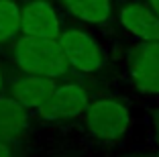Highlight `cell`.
Instances as JSON below:
<instances>
[{"instance_id":"1","label":"cell","mask_w":159,"mask_h":157,"mask_svg":"<svg viewBox=\"0 0 159 157\" xmlns=\"http://www.w3.org/2000/svg\"><path fill=\"white\" fill-rule=\"evenodd\" d=\"M12 59L23 74L57 80L67 74L70 63L57 39L25 37L20 35L12 45Z\"/></svg>"},{"instance_id":"2","label":"cell","mask_w":159,"mask_h":157,"mask_svg":"<svg viewBox=\"0 0 159 157\" xmlns=\"http://www.w3.org/2000/svg\"><path fill=\"white\" fill-rule=\"evenodd\" d=\"M84 122L92 139L100 143H116L131 131L133 112L122 100L106 96L90 102L84 112Z\"/></svg>"},{"instance_id":"3","label":"cell","mask_w":159,"mask_h":157,"mask_svg":"<svg viewBox=\"0 0 159 157\" xmlns=\"http://www.w3.org/2000/svg\"><path fill=\"white\" fill-rule=\"evenodd\" d=\"M90 102V94L82 84H61L45 98L37 114L45 122H66L84 116Z\"/></svg>"},{"instance_id":"4","label":"cell","mask_w":159,"mask_h":157,"mask_svg":"<svg viewBox=\"0 0 159 157\" xmlns=\"http://www.w3.org/2000/svg\"><path fill=\"white\" fill-rule=\"evenodd\" d=\"M57 41L66 53L70 67H74L75 72L92 76L104 67V51L90 33L82 29H67L61 31Z\"/></svg>"},{"instance_id":"5","label":"cell","mask_w":159,"mask_h":157,"mask_svg":"<svg viewBox=\"0 0 159 157\" xmlns=\"http://www.w3.org/2000/svg\"><path fill=\"white\" fill-rule=\"evenodd\" d=\"M131 86L143 96H159V41H139L126 61Z\"/></svg>"},{"instance_id":"6","label":"cell","mask_w":159,"mask_h":157,"mask_svg":"<svg viewBox=\"0 0 159 157\" xmlns=\"http://www.w3.org/2000/svg\"><path fill=\"white\" fill-rule=\"evenodd\" d=\"M20 35H25V37L59 39L61 21L51 2L31 0L25 6H20Z\"/></svg>"},{"instance_id":"7","label":"cell","mask_w":159,"mask_h":157,"mask_svg":"<svg viewBox=\"0 0 159 157\" xmlns=\"http://www.w3.org/2000/svg\"><path fill=\"white\" fill-rule=\"evenodd\" d=\"M122 29L139 41H159V16L143 2H129L118 12Z\"/></svg>"},{"instance_id":"8","label":"cell","mask_w":159,"mask_h":157,"mask_svg":"<svg viewBox=\"0 0 159 157\" xmlns=\"http://www.w3.org/2000/svg\"><path fill=\"white\" fill-rule=\"evenodd\" d=\"M55 80L51 78H41V76H31L25 74L19 80H14L10 84V98L23 104L27 110H37L41 106L45 98L55 90Z\"/></svg>"},{"instance_id":"9","label":"cell","mask_w":159,"mask_h":157,"mask_svg":"<svg viewBox=\"0 0 159 157\" xmlns=\"http://www.w3.org/2000/svg\"><path fill=\"white\" fill-rule=\"evenodd\" d=\"M31 116L29 110L10 96H0V141L16 143L27 135Z\"/></svg>"},{"instance_id":"10","label":"cell","mask_w":159,"mask_h":157,"mask_svg":"<svg viewBox=\"0 0 159 157\" xmlns=\"http://www.w3.org/2000/svg\"><path fill=\"white\" fill-rule=\"evenodd\" d=\"M71 16L88 25H102L110 19V0H63Z\"/></svg>"},{"instance_id":"11","label":"cell","mask_w":159,"mask_h":157,"mask_svg":"<svg viewBox=\"0 0 159 157\" xmlns=\"http://www.w3.org/2000/svg\"><path fill=\"white\" fill-rule=\"evenodd\" d=\"M20 33V6L14 0H0V45Z\"/></svg>"},{"instance_id":"12","label":"cell","mask_w":159,"mask_h":157,"mask_svg":"<svg viewBox=\"0 0 159 157\" xmlns=\"http://www.w3.org/2000/svg\"><path fill=\"white\" fill-rule=\"evenodd\" d=\"M0 157H14V149H12V143H6V141H0Z\"/></svg>"},{"instance_id":"13","label":"cell","mask_w":159,"mask_h":157,"mask_svg":"<svg viewBox=\"0 0 159 157\" xmlns=\"http://www.w3.org/2000/svg\"><path fill=\"white\" fill-rule=\"evenodd\" d=\"M153 137H155V145L159 149V108L155 110V116H153Z\"/></svg>"},{"instance_id":"14","label":"cell","mask_w":159,"mask_h":157,"mask_svg":"<svg viewBox=\"0 0 159 157\" xmlns=\"http://www.w3.org/2000/svg\"><path fill=\"white\" fill-rule=\"evenodd\" d=\"M147 4H149V8L159 16V0H147Z\"/></svg>"},{"instance_id":"15","label":"cell","mask_w":159,"mask_h":157,"mask_svg":"<svg viewBox=\"0 0 159 157\" xmlns=\"http://www.w3.org/2000/svg\"><path fill=\"white\" fill-rule=\"evenodd\" d=\"M4 74H2V69H0V96H2V92H4Z\"/></svg>"},{"instance_id":"16","label":"cell","mask_w":159,"mask_h":157,"mask_svg":"<svg viewBox=\"0 0 159 157\" xmlns=\"http://www.w3.org/2000/svg\"><path fill=\"white\" fill-rule=\"evenodd\" d=\"M129 157H147V155H129Z\"/></svg>"}]
</instances>
